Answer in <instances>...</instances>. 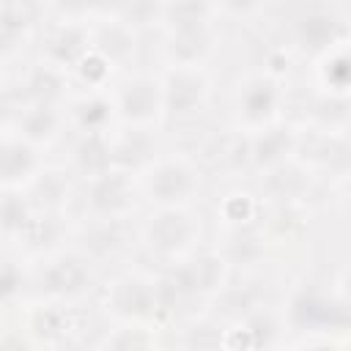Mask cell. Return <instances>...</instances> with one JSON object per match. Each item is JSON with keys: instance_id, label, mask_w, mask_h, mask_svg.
Listing matches in <instances>:
<instances>
[{"instance_id": "1", "label": "cell", "mask_w": 351, "mask_h": 351, "mask_svg": "<svg viewBox=\"0 0 351 351\" xmlns=\"http://www.w3.org/2000/svg\"><path fill=\"white\" fill-rule=\"evenodd\" d=\"M192 236V222L186 214H178V211H165L159 214L151 228H148V241L151 247L162 250V252H173V250H181Z\"/></svg>"}, {"instance_id": "2", "label": "cell", "mask_w": 351, "mask_h": 351, "mask_svg": "<svg viewBox=\"0 0 351 351\" xmlns=\"http://www.w3.org/2000/svg\"><path fill=\"white\" fill-rule=\"evenodd\" d=\"M208 49V30L203 22H189V25H178L173 38H170V55L178 58L181 63H192L197 58H203Z\"/></svg>"}, {"instance_id": "3", "label": "cell", "mask_w": 351, "mask_h": 351, "mask_svg": "<svg viewBox=\"0 0 351 351\" xmlns=\"http://www.w3.org/2000/svg\"><path fill=\"white\" fill-rule=\"evenodd\" d=\"M88 280V269L82 266V261L77 258H60L58 263H52L44 274V282L49 291L55 293H71V291H80L82 282Z\"/></svg>"}, {"instance_id": "4", "label": "cell", "mask_w": 351, "mask_h": 351, "mask_svg": "<svg viewBox=\"0 0 351 351\" xmlns=\"http://www.w3.org/2000/svg\"><path fill=\"white\" fill-rule=\"evenodd\" d=\"M200 99H203V80L200 77H195L189 71H181V74L170 77V82H167V104L176 112H189Z\"/></svg>"}, {"instance_id": "5", "label": "cell", "mask_w": 351, "mask_h": 351, "mask_svg": "<svg viewBox=\"0 0 351 351\" xmlns=\"http://www.w3.org/2000/svg\"><path fill=\"white\" fill-rule=\"evenodd\" d=\"M189 186H192V178L181 165H162L151 178V192L159 200H178L181 195L189 192Z\"/></svg>"}, {"instance_id": "6", "label": "cell", "mask_w": 351, "mask_h": 351, "mask_svg": "<svg viewBox=\"0 0 351 351\" xmlns=\"http://www.w3.org/2000/svg\"><path fill=\"white\" fill-rule=\"evenodd\" d=\"M277 104V90L269 80H258L252 82L247 90H244V99H241V112L250 118V121H263Z\"/></svg>"}, {"instance_id": "7", "label": "cell", "mask_w": 351, "mask_h": 351, "mask_svg": "<svg viewBox=\"0 0 351 351\" xmlns=\"http://www.w3.org/2000/svg\"><path fill=\"white\" fill-rule=\"evenodd\" d=\"M302 38L313 47V49H321L326 44H332L340 33V19L332 16V14H313V16H304L302 19V27H299Z\"/></svg>"}, {"instance_id": "8", "label": "cell", "mask_w": 351, "mask_h": 351, "mask_svg": "<svg viewBox=\"0 0 351 351\" xmlns=\"http://www.w3.org/2000/svg\"><path fill=\"white\" fill-rule=\"evenodd\" d=\"M156 107V85L151 80H137L123 90V112L129 118H148Z\"/></svg>"}, {"instance_id": "9", "label": "cell", "mask_w": 351, "mask_h": 351, "mask_svg": "<svg viewBox=\"0 0 351 351\" xmlns=\"http://www.w3.org/2000/svg\"><path fill=\"white\" fill-rule=\"evenodd\" d=\"M90 200L99 211H115L126 206V181L121 176H101L90 192Z\"/></svg>"}, {"instance_id": "10", "label": "cell", "mask_w": 351, "mask_h": 351, "mask_svg": "<svg viewBox=\"0 0 351 351\" xmlns=\"http://www.w3.org/2000/svg\"><path fill=\"white\" fill-rule=\"evenodd\" d=\"M154 302H156V293H151L140 280H126V282H121L118 296H115V304H118L123 313H137V315L148 313Z\"/></svg>"}, {"instance_id": "11", "label": "cell", "mask_w": 351, "mask_h": 351, "mask_svg": "<svg viewBox=\"0 0 351 351\" xmlns=\"http://www.w3.org/2000/svg\"><path fill=\"white\" fill-rule=\"evenodd\" d=\"M49 52H52L58 60L71 63V60H77V58L85 52V36H82L77 27H60V30L52 36V41H49Z\"/></svg>"}, {"instance_id": "12", "label": "cell", "mask_w": 351, "mask_h": 351, "mask_svg": "<svg viewBox=\"0 0 351 351\" xmlns=\"http://www.w3.org/2000/svg\"><path fill=\"white\" fill-rule=\"evenodd\" d=\"M80 162H82L85 170L104 176V167L110 165V151L101 145L99 137H88V140L80 145Z\"/></svg>"}, {"instance_id": "13", "label": "cell", "mask_w": 351, "mask_h": 351, "mask_svg": "<svg viewBox=\"0 0 351 351\" xmlns=\"http://www.w3.org/2000/svg\"><path fill=\"white\" fill-rule=\"evenodd\" d=\"M30 165H33V156H30V151L25 145H8L5 148V154H3V173H5L8 181L22 176V173H27Z\"/></svg>"}, {"instance_id": "14", "label": "cell", "mask_w": 351, "mask_h": 351, "mask_svg": "<svg viewBox=\"0 0 351 351\" xmlns=\"http://www.w3.org/2000/svg\"><path fill=\"white\" fill-rule=\"evenodd\" d=\"M285 151H288V134H285V132H269V134L258 143V148H255L258 162H274V159H280V154H285Z\"/></svg>"}, {"instance_id": "15", "label": "cell", "mask_w": 351, "mask_h": 351, "mask_svg": "<svg viewBox=\"0 0 351 351\" xmlns=\"http://www.w3.org/2000/svg\"><path fill=\"white\" fill-rule=\"evenodd\" d=\"M55 129V115L47 107H36L30 115H25V132L30 137H47Z\"/></svg>"}, {"instance_id": "16", "label": "cell", "mask_w": 351, "mask_h": 351, "mask_svg": "<svg viewBox=\"0 0 351 351\" xmlns=\"http://www.w3.org/2000/svg\"><path fill=\"white\" fill-rule=\"evenodd\" d=\"M110 351H145V337L140 332H123L110 343Z\"/></svg>"}, {"instance_id": "17", "label": "cell", "mask_w": 351, "mask_h": 351, "mask_svg": "<svg viewBox=\"0 0 351 351\" xmlns=\"http://www.w3.org/2000/svg\"><path fill=\"white\" fill-rule=\"evenodd\" d=\"M3 217H5V228H22V225H25L22 200H16L14 195H8V197H5V206H3Z\"/></svg>"}, {"instance_id": "18", "label": "cell", "mask_w": 351, "mask_h": 351, "mask_svg": "<svg viewBox=\"0 0 351 351\" xmlns=\"http://www.w3.org/2000/svg\"><path fill=\"white\" fill-rule=\"evenodd\" d=\"M329 77H332L335 85H346L351 80V58H346V55L335 58L332 66H329Z\"/></svg>"}, {"instance_id": "19", "label": "cell", "mask_w": 351, "mask_h": 351, "mask_svg": "<svg viewBox=\"0 0 351 351\" xmlns=\"http://www.w3.org/2000/svg\"><path fill=\"white\" fill-rule=\"evenodd\" d=\"M107 115H110V112H107V104H104V101H90V104L82 107V121H85V126H99Z\"/></svg>"}, {"instance_id": "20", "label": "cell", "mask_w": 351, "mask_h": 351, "mask_svg": "<svg viewBox=\"0 0 351 351\" xmlns=\"http://www.w3.org/2000/svg\"><path fill=\"white\" fill-rule=\"evenodd\" d=\"M115 36H118V27H112V30H104V38H112V41H118ZM123 47H129V41H126ZM123 47H118V44H112V47H110V44H107L104 49H107L110 55H123V52H129V49H123Z\"/></svg>"}, {"instance_id": "21", "label": "cell", "mask_w": 351, "mask_h": 351, "mask_svg": "<svg viewBox=\"0 0 351 351\" xmlns=\"http://www.w3.org/2000/svg\"><path fill=\"white\" fill-rule=\"evenodd\" d=\"M310 351H332L329 346H318V348H310Z\"/></svg>"}]
</instances>
